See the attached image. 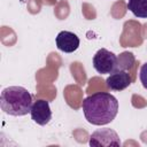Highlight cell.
Returning <instances> with one entry per match:
<instances>
[{"label": "cell", "instance_id": "obj_1", "mask_svg": "<svg viewBox=\"0 0 147 147\" xmlns=\"http://www.w3.org/2000/svg\"><path fill=\"white\" fill-rule=\"evenodd\" d=\"M83 113L88 123L93 125H106L116 117L118 101L110 93L96 92L84 99Z\"/></svg>", "mask_w": 147, "mask_h": 147}, {"label": "cell", "instance_id": "obj_2", "mask_svg": "<svg viewBox=\"0 0 147 147\" xmlns=\"http://www.w3.org/2000/svg\"><path fill=\"white\" fill-rule=\"evenodd\" d=\"M1 110L10 116H24L31 111L32 95L22 86H9L0 95Z\"/></svg>", "mask_w": 147, "mask_h": 147}, {"label": "cell", "instance_id": "obj_3", "mask_svg": "<svg viewBox=\"0 0 147 147\" xmlns=\"http://www.w3.org/2000/svg\"><path fill=\"white\" fill-rule=\"evenodd\" d=\"M93 68L101 75L111 74L118 68V59L113 52L100 48L93 56Z\"/></svg>", "mask_w": 147, "mask_h": 147}, {"label": "cell", "instance_id": "obj_4", "mask_svg": "<svg viewBox=\"0 0 147 147\" xmlns=\"http://www.w3.org/2000/svg\"><path fill=\"white\" fill-rule=\"evenodd\" d=\"M90 146L95 147H109V146H121V139L116 131L113 129H98L90 136Z\"/></svg>", "mask_w": 147, "mask_h": 147}, {"label": "cell", "instance_id": "obj_5", "mask_svg": "<svg viewBox=\"0 0 147 147\" xmlns=\"http://www.w3.org/2000/svg\"><path fill=\"white\" fill-rule=\"evenodd\" d=\"M31 118L34 123L39 125H46L52 119V110L49 107V102L40 99L33 102L30 111Z\"/></svg>", "mask_w": 147, "mask_h": 147}, {"label": "cell", "instance_id": "obj_6", "mask_svg": "<svg viewBox=\"0 0 147 147\" xmlns=\"http://www.w3.org/2000/svg\"><path fill=\"white\" fill-rule=\"evenodd\" d=\"M55 42H56V47L60 51L64 53H74L75 51L78 49L80 40L77 37V34H75L74 32L63 30L59 32V34L56 36Z\"/></svg>", "mask_w": 147, "mask_h": 147}, {"label": "cell", "instance_id": "obj_7", "mask_svg": "<svg viewBox=\"0 0 147 147\" xmlns=\"http://www.w3.org/2000/svg\"><path fill=\"white\" fill-rule=\"evenodd\" d=\"M131 76L125 70H116L107 77L106 85L111 91H123L131 85Z\"/></svg>", "mask_w": 147, "mask_h": 147}, {"label": "cell", "instance_id": "obj_8", "mask_svg": "<svg viewBox=\"0 0 147 147\" xmlns=\"http://www.w3.org/2000/svg\"><path fill=\"white\" fill-rule=\"evenodd\" d=\"M127 9L139 18H147V0H129Z\"/></svg>", "mask_w": 147, "mask_h": 147}, {"label": "cell", "instance_id": "obj_9", "mask_svg": "<svg viewBox=\"0 0 147 147\" xmlns=\"http://www.w3.org/2000/svg\"><path fill=\"white\" fill-rule=\"evenodd\" d=\"M139 79L141 85L144 86V88L147 90V62H145L141 68H140V72H139Z\"/></svg>", "mask_w": 147, "mask_h": 147}]
</instances>
